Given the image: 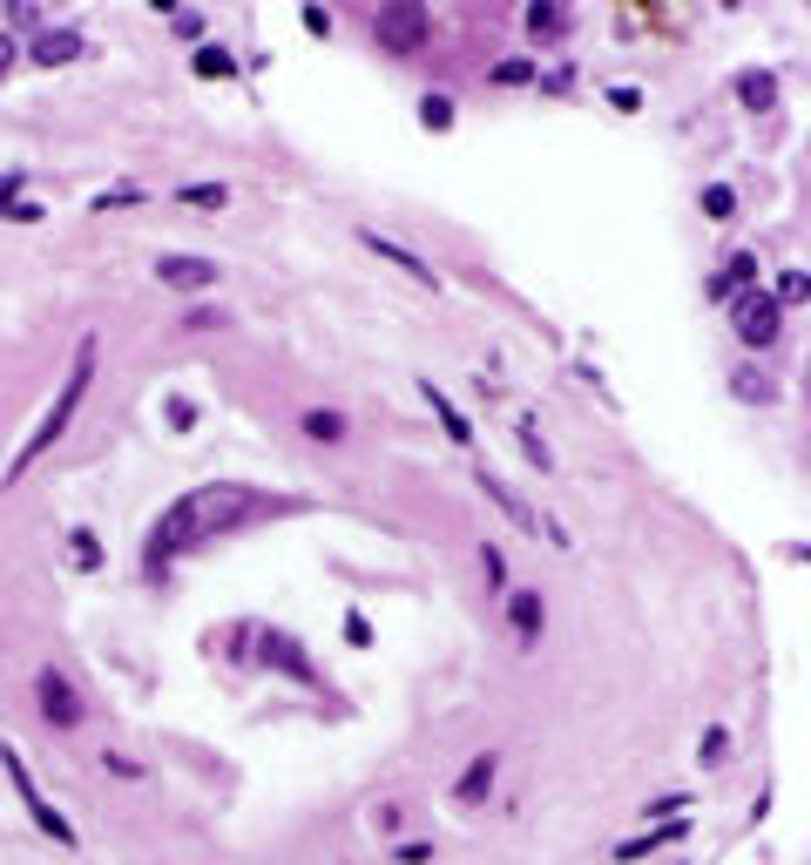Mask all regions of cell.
<instances>
[{
	"mask_svg": "<svg viewBox=\"0 0 811 865\" xmlns=\"http://www.w3.org/2000/svg\"><path fill=\"white\" fill-rule=\"evenodd\" d=\"M251 514H264V494H257V487H244V480H210V487H196V494H183V501H169L163 521L149 528L142 575H156V582H163L176 555L203 548L210 534L237 528V521H251Z\"/></svg>",
	"mask_w": 811,
	"mask_h": 865,
	"instance_id": "1",
	"label": "cell"
},
{
	"mask_svg": "<svg viewBox=\"0 0 811 865\" xmlns=\"http://www.w3.org/2000/svg\"><path fill=\"white\" fill-rule=\"evenodd\" d=\"M88 386H95V338H82V352H75V365H68V379H61V392L48 399V413L34 419V433L21 440V453L7 460V487H14V480L28 474L34 460H41V453L55 447L61 433H68V419H75V406H82V392H88Z\"/></svg>",
	"mask_w": 811,
	"mask_h": 865,
	"instance_id": "2",
	"label": "cell"
},
{
	"mask_svg": "<svg viewBox=\"0 0 811 865\" xmlns=\"http://www.w3.org/2000/svg\"><path fill=\"white\" fill-rule=\"evenodd\" d=\"M0 764H7V778H14V791H21V805H28V818L41 825V832L55 838V845H75V825L61 818L48 798H41V784H34V771H28V757L14 751V744H0Z\"/></svg>",
	"mask_w": 811,
	"mask_h": 865,
	"instance_id": "3",
	"label": "cell"
},
{
	"mask_svg": "<svg viewBox=\"0 0 811 865\" xmlns=\"http://www.w3.org/2000/svg\"><path fill=\"white\" fill-rule=\"evenodd\" d=\"M730 332L744 338L751 352H771L778 345V332H784V311L764 298V291H737L730 298Z\"/></svg>",
	"mask_w": 811,
	"mask_h": 865,
	"instance_id": "4",
	"label": "cell"
},
{
	"mask_svg": "<svg viewBox=\"0 0 811 865\" xmlns=\"http://www.w3.org/2000/svg\"><path fill=\"white\" fill-rule=\"evenodd\" d=\"M426 28H433V21H426V7H413V0H406V7H379V14H372V41H379L386 55H399V61L426 48Z\"/></svg>",
	"mask_w": 811,
	"mask_h": 865,
	"instance_id": "5",
	"label": "cell"
},
{
	"mask_svg": "<svg viewBox=\"0 0 811 865\" xmlns=\"http://www.w3.org/2000/svg\"><path fill=\"white\" fill-rule=\"evenodd\" d=\"M34 703H41V717H48L55 730H75V724L88 717V710H82V690H75L55 663H41V670H34Z\"/></svg>",
	"mask_w": 811,
	"mask_h": 865,
	"instance_id": "6",
	"label": "cell"
},
{
	"mask_svg": "<svg viewBox=\"0 0 811 865\" xmlns=\"http://www.w3.org/2000/svg\"><path fill=\"white\" fill-rule=\"evenodd\" d=\"M156 278H163L169 291H210V284L224 278V271H217V257H183V251H169V257H156Z\"/></svg>",
	"mask_w": 811,
	"mask_h": 865,
	"instance_id": "7",
	"label": "cell"
},
{
	"mask_svg": "<svg viewBox=\"0 0 811 865\" xmlns=\"http://www.w3.org/2000/svg\"><path fill=\"white\" fill-rule=\"evenodd\" d=\"M670 838H676V845H683V838H690V818H656L649 832L622 838V845H616V865H636V859H649V852H663Z\"/></svg>",
	"mask_w": 811,
	"mask_h": 865,
	"instance_id": "8",
	"label": "cell"
},
{
	"mask_svg": "<svg viewBox=\"0 0 811 865\" xmlns=\"http://www.w3.org/2000/svg\"><path fill=\"white\" fill-rule=\"evenodd\" d=\"M251 642H257V649H271V663H278L284 676H298L305 690H325V683H318V670L305 663V649H298L291 636H271V629H251Z\"/></svg>",
	"mask_w": 811,
	"mask_h": 865,
	"instance_id": "9",
	"label": "cell"
},
{
	"mask_svg": "<svg viewBox=\"0 0 811 865\" xmlns=\"http://www.w3.org/2000/svg\"><path fill=\"white\" fill-rule=\"evenodd\" d=\"M75 55H82V28H41L28 41V61H41V68H68Z\"/></svg>",
	"mask_w": 811,
	"mask_h": 865,
	"instance_id": "10",
	"label": "cell"
},
{
	"mask_svg": "<svg viewBox=\"0 0 811 865\" xmlns=\"http://www.w3.org/2000/svg\"><path fill=\"white\" fill-rule=\"evenodd\" d=\"M494 778H501V751H480L460 778H453V805H480L487 791H494Z\"/></svg>",
	"mask_w": 811,
	"mask_h": 865,
	"instance_id": "11",
	"label": "cell"
},
{
	"mask_svg": "<svg viewBox=\"0 0 811 865\" xmlns=\"http://www.w3.org/2000/svg\"><path fill=\"white\" fill-rule=\"evenodd\" d=\"M298 433L318 440V447H345V440H352V419L338 413V406H305V413H298Z\"/></svg>",
	"mask_w": 811,
	"mask_h": 865,
	"instance_id": "12",
	"label": "cell"
},
{
	"mask_svg": "<svg viewBox=\"0 0 811 865\" xmlns=\"http://www.w3.org/2000/svg\"><path fill=\"white\" fill-rule=\"evenodd\" d=\"M420 399H426V406H433V419L447 426V440H460V447L474 440V426H467V413H460V406H453V399H447V392H440V386H433V379H420Z\"/></svg>",
	"mask_w": 811,
	"mask_h": 865,
	"instance_id": "13",
	"label": "cell"
},
{
	"mask_svg": "<svg viewBox=\"0 0 811 865\" xmlns=\"http://www.w3.org/2000/svg\"><path fill=\"white\" fill-rule=\"evenodd\" d=\"M507 622H514V636H521V642H534V636H541V622H548V615H541V595H534V588H514V595H507Z\"/></svg>",
	"mask_w": 811,
	"mask_h": 865,
	"instance_id": "14",
	"label": "cell"
},
{
	"mask_svg": "<svg viewBox=\"0 0 811 865\" xmlns=\"http://www.w3.org/2000/svg\"><path fill=\"white\" fill-rule=\"evenodd\" d=\"M751 271H757V257H751V251H730V257H724V271L710 278V298H737V291H751Z\"/></svg>",
	"mask_w": 811,
	"mask_h": 865,
	"instance_id": "15",
	"label": "cell"
},
{
	"mask_svg": "<svg viewBox=\"0 0 811 865\" xmlns=\"http://www.w3.org/2000/svg\"><path fill=\"white\" fill-rule=\"evenodd\" d=\"M737 102H744V109H778V75H771V68H751V75H737Z\"/></svg>",
	"mask_w": 811,
	"mask_h": 865,
	"instance_id": "16",
	"label": "cell"
},
{
	"mask_svg": "<svg viewBox=\"0 0 811 865\" xmlns=\"http://www.w3.org/2000/svg\"><path fill=\"white\" fill-rule=\"evenodd\" d=\"M365 244H372L379 257H392V264H399L406 278H420V284H440V278H433V264H426V257H413L406 244H392V237H379V230H365Z\"/></svg>",
	"mask_w": 811,
	"mask_h": 865,
	"instance_id": "17",
	"label": "cell"
},
{
	"mask_svg": "<svg viewBox=\"0 0 811 865\" xmlns=\"http://www.w3.org/2000/svg\"><path fill=\"white\" fill-rule=\"evenodd\" d=\"M730 392H737L744 406H771V399H778V379H764V372H730Z\"/></svg>",
	"mask_w": 811,
	"mask_h": 865,
	"instance_id": "18",
	"label": "cell"
},
{
	"mask_svg": "<svg viewBox=\"0 0 811 865\" xmlns=\"http://www.w3.org/2000/svg\"><path fill=\"white\" fill-rule=\"evenodd\" d=\"M196 75H203V82H224V75H237V55H230V48H196Z\"/></svg>",
	"mask_w": 811,
	"mask_h": 865,
	"instance_id": "19",
	"label": "cell"
},
{
	"mask_svg": "<svg viewBox=\"0 0 811 865\" xmlns=\"http://www.w3.org/2000/svg\"><path fill=\"white\" fill-rule=\"evenodd\" d=\"M703 217H717V224H730V217H737V190H730V183H703Z\"/></svg>",
	"mask_w": 811,
	"mask_h": 865,
	"instance_id": "20",
	"label": "cell"
},
{
	"mask_svg": "<svg viewBox=\"0 0 811 865\" xmlns=\"http://www.w3.org/2000/svg\"><path fill=\"white\" fill-rule=\"evenodd\" d=\"M68 555H75V568H82V575H95V568H102V541H95L88 528H75V534H68Z\"/></svg>",
	"mask_w": 811,
	"mask_h": 865,
	"instance_id": "21",
	"label": "cell"
},
{
	"mask_svg": "<svg viewBox=\"0 0 811 865\" xmlns=\"http://www.w3.org/2000/svg\"><path fill=\"white\" fill-rule=\"evenodd\" d=\"M21 28L41 34L48 21H41V7H34V0H7V28H0V34H21Z\"/></svg>",
	"mask_w": 811,
	"mask_h": 865,
	"instance_id": "22",
	"label": "cell"
},
{
	"mask_svg": "<svg viewBox=\"0 0 811 865\" xmlns=\"http://www.w3.org/2000/svg\"><path fill=\"white\" fill-rule=\"evenodd\" d=\"M528 28L541 34V41H548V34H561V28H568V14H561L555 0H534V7H528Z\"/></svg>",
	"mask_w": 811,
	"mask_h": 865,
	"instance_id": "23",
	"label": "cell"
},
{
	"mask_svg": "<svg viewBox=\"0 0 811 865\" xmlns=\"http://www.w3.org/2000/svg\"><path fill=\"white\" fill-rule=\"evenodd\" d=\"M453 115H460V109H453V95H426V102H420V122L433 129V136H440V129H453Z\"/></svg>",
	"mask_w": 811,
	"mask_h": 865,
	"instance_id": "24",
	"label": "cell"
},
{
	"mask_svg": "<svg viewBox=\"0 0 811 865\" xmlns=\"http://www.w3.org/2000/svg\"><path fill=\"white\" fill-rule=\"evenodd\" d=\"M764 298H771V305H798V298H805V271H778V284H771V291H764Z\"/></svg>",
	"mask_w": 811,
	"mask_h": 865,
	"instance_id": "25",
	"label": "cell"
},
{
	"mask_svg": "<svg viewBox=\"0 0 811 865\" xmlns=\"http://www.w3.org/2000/svg\"><path fill=\"white\" fill-rule=\"evenodd\" d=\"M183 203H196V210H224L230 190L224 183H183Z\"/></svg>",
	"mask_w": 811,
	"mask_h": 865,
	"instance_id": "26",
	"label": "cell"
},
{
	"mask_svg": "<svg viewBox=\"0 0 811 865\" xmlns=\"http://www.w3.org/2000/svg\"><path fill=\"white\" fill-rule=\"evenodd\" d=\"M697 757L710 764V771H717V764L730 757V730H724V724H710V730H703V744H697Z\"/></svg>",
	"mask_w": 811,
	"mask_h": 865,
	"instance_id": "27",
	"label": "cell"
},
{
	"mask_svg": "<svg viewBox=\"0 0 811 865\" xmlns=\"http://www.w3.org/2000/svg\"><path fill=\"white\" fill-rule=\"evenodd\" d=\"M521 453H528V460L541 467V474H555V453L541 447V433H534V426H521Z\"/></svg>",
	"mask_w": 811,
	"mask_h": 865,
	"instance_id": "28",
	"label": "cell"
},
{
	"mask_svg": "<svg viewBox=\"0 0 811 865\" xmlns=\"http://www.w3.org/2000/svg\"><path fill=\"white\" fill-rule=\"evenodd\" d=\"M494 82H501V88H514V82H534V61H528V55L501 61V68H494Z\"/></svg>",
	"mask_w": 811,
	"mask_h": 865,
	"instance_id": "29",
	"label": "cell"
},
{
	"mask_svg": "<svg viewBox=\"0 0 811 865\" xmlns=\"http://www.w3.org/2000/svg\"><path fill=\"white\" fill-rule=\"evenodd\" d=\"M392 859H399V865H433V845H426V838H413V845L399 838V852H392Z\"/></svg>",
	"mask_w": 811,
	"mask_h": 865,
	"instance_id": "30",
	"label": "cell"
},
{
	"mask_svg": "<svg viewBox=\"0 0 811 865\" xmlns=\"http://www.w3.org/2000/svg\"><path fill=\"white\" fill-rule=\"evenodd\" d=\"M163 419L176 426V433H190V426H196V406H190V399H169V406H163Z\"/></svg>",
	"mask_w": 811,
	"mask_h": 865,
	"instance_id": "31",
	"label": "cell"
},
{
	"mask_svg": "<svg viewBox=\"0 0 811 865\" xmlns=\"http://www.w3.org/2000/svg\"><path fill=\"white\" fill-rule=\"evenodd\" d=\"M480 575H487L494 588L507 582V561H501V548H480Z\"/></svg>",
	"mask_w": 811,
	"mask_h": 865,
	"instance_id": "32",
	"label": "cell"
},
{
	"mask_svg": "<svg viewBox=\"0 0 811 865\" xmlns=\"http://www.w3.org/2000/svg\"><path fill=\"white\" fill-rule=\"evenodd\" d=\"M102 764H109V778H142V764H136V757H122V751H102Z\"/></svg>",
	"mask_w": 811,
	"mask_h": 865,
	"instance_id": "33",
	"label": "cell"
},
{
	"mask_svg": "<svg viewBox=\"0 0 811 865\" xmlns=\"http://www.w3.org/2000/svg\"><path fill=\"white\" fill-rule=\"evenodd\" d=\"M345 642H359V649H372V622H365V615H359V609H352V615H345Z\"/></svg>",
	"mask_w": 811,
	"mask_h": 865,
	"instance_id": "34",
	"label": "cell"
},
{
	"mask_svg": "<svg viewBox=\"0 0 811 865\" xmlns=\"http://www.w3.org/2000/svg\"><path fill=\"white\" fill-rule=\"evenodd\" d=\"M169 28L183 34V41H203V14H169Z\"/></svg>",
	"mask_w": 811,
	"mask_h": 865,
	"instance_id": "35",
	"label": "cell"
},
{
	"mask_svg": "<svg viewBox=\"0 0 811 865\" xmlns=\"http://www.w3.org/2000/svg\"><path fill=\"white\" fill-rule=\"evenodd\" d=\"M14 203H21V169H7V176H0V210H14Z\"/></svg>",
	"mask_w": 811,
	"mask_h": 865,
	"instance_id": "36",
	"label": "cell"
},
{
	"mask_svg": "<svg viewBox=\"0 0 811 865\" xmlns=\"http://www.w3.org/2000/svg\"><path fill=\"white\" fill-rule=\"evenodd\" d=\"M122 203H142V190H102L95 196V210H122Z\"/></svg>",
	"mask_w": 811,
	"mask_h": 865,
	"instance_id": "37",
	"label": "cell"
},
{
	"mask_svg": "<svg viewBox=\"0 0 811 865\" xmlns=\"http://www.w3.org/2000/svg\"><path fill=\"white\" fill-rule=\"evenodd\" d=\"M609 102H616L622 115H629V109H643V95H636V88H629V82H616V88H609Z\"/></svg>",
	"mask_w": 811,
	"mask_h": 865,
	"instance_id": "38",
	"label": "cell"
},
{
	"mask_svg": "<svg viewBox=\"0 0 811 865\" xmlns=\"http://www.w3.org/2000/svg\"><path fill=\"white\" fill-rule=\"evenodd\" d=\"M372 825H379V832H399V805H392V798H386V805L372 811Z\"/></svg>",
	"mask_w": 811,
	"mask_h": 865,
	"instance_id": "39",
	"label": "cell"
},
{
	"mask_svg": "<svg viewBox=\"0 0 811 865\" xmlns=\"http://www.w3.org/2000/svg\"><path fill=\"white\" fill-rule=\"evenodd\" d=\"M14 68V34H0V75Z\"/></svg>",
	"mask_w": 811,
	"mask_h": 865,
	"instance_id": "40",
	"label": "cell"
},
{
	"mask_svg": "<svg viewBox=\"0 0 811 865\" xmlns=\"http://www.w3.org/2000/svg\"><path fill=\"white\" fill-rule=\"evenodd\" d=\"M663 865H683V859H663Z\"/></svg>",
	"mask_w": 811,
	"mask_h": 865,
	"instance_id": "41",
	"label": "cell"
}]
</instances>
